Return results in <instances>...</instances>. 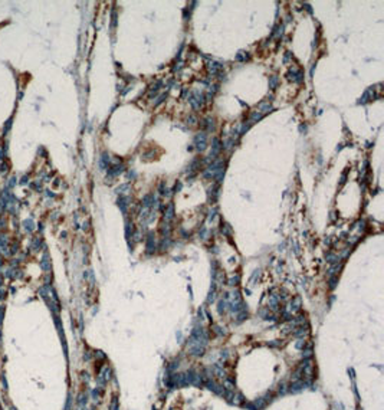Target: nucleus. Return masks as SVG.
Listing matches in <instances>:
<instances>
[{"label": "nucleus", "mask_w": 384, "mask_h": 410, "mask_svg": "<svg viewBox=\"0 0 384 410\" xmlns=\"http://www.w3.org/2000/svg\"><path fill=\"white\" fill-rule=\"evenodd\" d=\"M278 82H279V79H278V76H271L269 78V88L271 89H276V87H278Z\"/></svg>", "instance_id": "nucleus-6"}, {"label": "nucleus", "mask_w": 384, "mask_h": 410, "mask_svg": "<svg viewBox=\"0 0 384 410\" xmlns=\"http://www.w3.org/2000/svg\"><path fill=\"white\" fill-rule=\"evenodd\" d=\"M299 130H301V131H305V130H306V127H305V125H301V127H299Z\"/></svg>", "instance_id": "nucleus-16"}, {"label": "nucleus", "mask_w": 384, "mask_h": 410, "mask_svg": "<svg viewBox=\"0 0 384 410\" xmlns=\"http://www.w3.org/2000/svg\"><path fill=\"white\" fill-rule=\"evenodd\" d=\"M226 306H227V301H225V299H222L220 302H219V314H223L226 311Z\"/></svg>", "instance_id": "nucleus-9"}, {"label": "nucleus", "mask_w": 384, "mask_h": 410, "mask_svg": "<svg viewBox=\"0 0 384 410\" xmlns=\"http://www.w3.org/2000/svg\"><path fill=\"white\" fill-rule=\"evenodd\" d=\"M128 197H121L120 200H118V206H121V210H122V213H125L127 212V207H128Z\"/></svg>", "instance_id": "nucleus-3"}, {"label": "nucleus", "mask_w": 384, "mask_h": 410, "mask_svg": "<svg viewBox=\"0 0 384 410\" xmlns=\"http://www.w3.org/2000/svg\"><path fill=\"white\" fill-rule=\"evenodd\" d=\"M302 347H305V341L299 340V343H297V348H302Z\"/></svg>", "instance_id": "nucleus-14"}, {"label": "nucleus", "mask_w": 384, "mask_h": 410, "mask_svg": "<svg viewBox=\"0 0 384 410\" xmlns=\"http://www.w3.org/2000/svg\"><path fill=\"white\" fill-rule=\"evenodd\" d=\"M222 233L226 235V236H230V235H232V227H230L227 223H225V225L222 223Z\"/></svg>", "instance_id": "nucleus-7"}, {"label": "nucleus", "mask_w": 384, "mask_h": 410, "mask_svg": "<svg viewBox=\"0 0 384 410\" xmlns=\"http://www.w3.org/2000/svg\"><path fill=\"white\" fill-rule=\"evenodd\" d=\"M259 108L262 109V112H269L272 109V107L269 105V102H262V104L259 105Z\"/></svg>", "instance_id": "nucleus-8"}, {"label": "nucleus", "mask_w": 384, "mask_h": 410, "mask_svg": "<svg viewBox=\"0 0 384 410\" xmlns=\"http://www.w3.org/2000/svg\"><path fill=\"white\" fill-rule=\"evenodd\" d=\"M122 190H129V184H124V186H121V187L117 188L118 193H122Z\"/></svg>", "instance_id": "nucleus-12"}, {"label": "nucleus", "mask_w": 384, "mask_h": 410, "mask_svg": "<svg viewBox=\"0 0 384 410\" xmlns=\"http://www.w3.org/2000/svg\"><path fill=\"white\" fill-rule=\"evenodd\" d=\"M196 122H197V120L194 117H188L187 118V124H190V125H194Z\"/></svg>", "instance_id": "nucleus-13"}, {"label": "nucleus", "mask_w": 384, "mask_h": 410, "mask_svg": "<svg viewBox=\"0 0 384 410\" xmlns=\"http://www.w3.org/2000/svg\"><path fill=\"white\" fill-rule=\"evenodd\" d=\"M299 304H301V299L299 298H295L293 299V302H291V308H289V311L291 312H297V311H299Z\"/></svg>", "instance_id": "nucleus-4"}, {"label": "nucleus", "mask_w": 384, "mask_h": 410, "mask_svg": "<svg viewBox=\"0 0 384 410\" xmlns=\"http://www.w3.org/2000/svg\"><path fill=\"white\" fill-rule=\"evenodd\" d=\"M239 279H240V276H239V275L232 276V278H230V281H229V285H232V286L238 285V284H239Z\"/></svg>", "instance_id": "nucleus-10"}, {"label": "nucleus", "mask_w": 384, "mask_h": 410, "mask_svg": "<svg viewBox=\"0 0 384 410\" xmlns=\"http://www.w3.org/2000/svg\"><path fill=\"white\" fill-rule=\"evenodd\" d=\"M173 218H174V205L170 203V205L166 207V210H164V219H166L167 222H170V220H173Z\"/></svg>", "instance_id": "nucleus-2"}, {"label": "nucleus", "mask_w": 384, "mask_h": 410, "mask_svg": "<svg viewBox=\"0 0 384 410\" xmlns=\"http://www.w3.org/2000/svg\"><path fill=\"white\" fill-rule=\"evenodd\" d=\"M335 282H337V276H331L330 278V288L331 289L335 288Z\"/></svg>", "instance_id": "nucleus-11"}, {"label": "nucleus", "mask_w": 384, "mask_h": 410, "mask_svg": "<svg viewBox=\"0 0 384 410\" xmlns=\"http://www.w3.org/2000/svg\"><path fill=\"white\" fill-rule=\"evenodd\" d=\"M180 188H181V183H177L175 184V187H174V193H177Z\"/></svg>", "instance_id": "nucleus-15"}, {"label": "nucleus", "mask_w": 384, "mask_h": 410, "mask_svg": "<svg viewBox=\"0 0 384 410\" xmlns=\"http://www.w3.org/2000/svg\"><path fill=\"white\" fill-rule=\"evenodd\" d=\"M147 253H153L155 251V239H154V233L150 232L148 233V238H147Z\"/></svg>", "instance_id": "nucleus-1"}, {"label": "nucleus", "mask_w": 384, "mask_h": 410, "mask_svg": "<svg viewBox=\"0 0 384 410\" xmlns=\"http://www.w3.org/2000/svg\"><path fill=\"white\" fill-rule=\"evenodd\" d=\"M194 142H196V144H200V142H207V135H206V133H199V134L194 137Z\"/></svg>", "instance_id": "nucleus-5"}]
</instances>
